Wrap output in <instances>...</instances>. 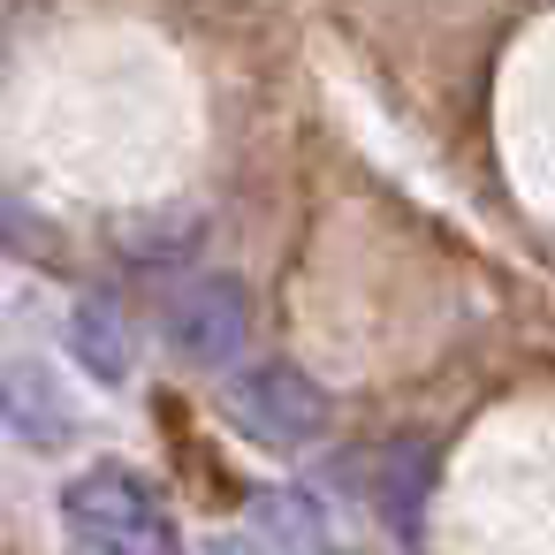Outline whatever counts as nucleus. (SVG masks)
<instances>
[{
  "instance_id": "f257e3e1",
  "label": "nucleus",
  "mask_w": 555,
  "mask_h": 555,
  "mask_svg": "<svg viewBox=\"0 0 555 555\" xmlns=\"http://www.w3.org/2000/svg\"><path fill=\"white\" fill-rule=\"evenodd\" d=\"M62 525H69L77 555H191L176 517L145 487V472H130V464H85L62 487Z\"/></svg>"
},
{
  "instance_id": "7ed1b4c3",
  "label": "nucleus",
  "mask_w": 555,
  "mask_h": 555,
  "mask_svg": "<svg viewBox=\"0 0 555 555\" xmlns=\"http://www.w3.org/2000/svg\"><path fill=\"white\" fill-rule=\"evenodd\" d=\"M160 343L191 373H229L244 358V343H251V297H244V282L236 274H191L168 297V312H160Z\"/></svg>"
},
{
  "instance_id": "20e7f679",
  "label": "nucleus",
  "mask_w": 555,
  "mask_h": 555,
  "mask_svg": "<svg viewBox=\"0 0 555 555\" xmlns=\"http://www.w3.org/2000/svg\"><path fill=\"white\" fill-rule=\"evenodd\" d=\"M0 426H9L24 449H39V456L77 441V403H69V388H62V373L47 358H9L0 365Z\"/></svg>"
},
{
  "instance_id": "6e6552de",
  "label": "nucleus",
  "mask_w": 555,
  "mask_h": 555,
  "mask_svg": "<svg viewBox=\"0 0 555 555\" xmlns=\"http://www.w3.org/2000/svg\"><path fill=\"white\" fill-rule=\"evenodd\" d=\"M206 555H267V547H259L251 532H214V540H206Z\"/></svg>"
},
{
  "instance_id": "f03ea898",
  "label": "nucleus",
  "mask_w": 555,
  "mask_h": 555,
  "mask_svg": "<svg viewBox=\"0 0 555 555\" xmlns=\"http://www.w3.org/2000/svg\"><path fill=\"white\" fill-rule=\"evenodd\" d=\"M229 418H236L244 441L297 456V449H312L335 426V396L305 365H289V358H251V365L229 373Z\"/></svg>"
},
{
  "instance_id": "39448f33",
  "label": "nucleus",
  "mask_w": 555,
  "mask_h": 555,
  "mask_svg": "<svg viewBox=\"0 0 555 555\" xmlns=\"http://www.w3.org/2000/svg\"><path fill=\"white\" fill-rule=\"evenodd\" d=\"M69 358L85 365V380L122 388V380L138 373V335H130V320H122L107 297H77V305H69Z\"/></svg>"
},
{
  "instance_id": "423d86ee",
  "label": "nucleus",
  "mask_w": 555,
  "mask_h": 555,
  "mask_svg": "<svg viewBox=\"0 0 555 555\" xmlns=\"http://www.w3.org/2000/svg\"><path fill=\"white\" fill-rule=\"evenodd\" d=\"M434 494V449L426 441H388L380 456H373V502L403 525V532H418V502Z\"/></svg>"
},
{
  "instance_id": "1a4fd4ad",
  "label": "nucleus",
  "mask_w": 555,
  "mask_h": 555,
  "mask_svg": "<svg viewBox=\"0 0 555 555\" xmlns=\"http://www.w3.org/2000/svg\"><path fill=\"white\" fill-rule=\"evenodd\" d=\"M16 9H24V0H0V39H9V24H16Z\"/></svg>"
},
{
  "instance_id": "0eeeda50",
  "label": "nucleus",
  "mask_w": 555,
  "mask_h": 555,
  "mask_svg": "<svg viewBox=\"0 0 555 555\" xmlns=\"http://www.w3.org/2000/svg\"><path fill=\"white\" fill-rule=\"evenodd\" d=\"M251 525H259V540H274V547H289V555H312V547H320V509H312V494H259V502H251Z\"/></svg>"
}]
</instances>
